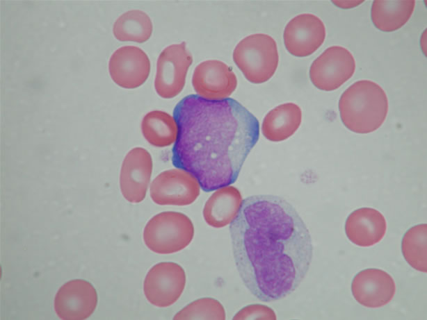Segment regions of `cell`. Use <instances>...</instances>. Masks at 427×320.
Masks as SVG:
<instances>
[{
    "label": "cell",
    "instance_id": "cell-1",
    "mask_svg": "<svg viewBox=\"0 0 427 320\" xmlns=\"http://www.w3.org/2000/svg\"><path fill=\"white\" fill-rule=\"evenodd\" d=\"M229 233L241 279L261 301L282 299L304 280L313 258L312 237L284 199L271 194L245 198Z\"/></svg>",
    "mask_w": 427,
    "mask_h": 320
},
{
    "label": "cell",
    "instance_id": "cell-2",
    "mask_svg": "<svg viewBox=\"0 0 427 320\" xmlns=\"http://www.w3.org/2000/svg\"><path fill=\"white\" fill-rule=\"evenodd\" d=\"M173 116L178 126L173 165L191 174L207 192L234 183L258 141L257 119L234 99L198 94L181 99Z\"/></svg>",
    "mask_w": 427,
    "mask_h": 320
},
{
    "label": "cell",
    "instance_id": "cell-3",
    "mask_svg": "<svg viewBox=\"0 0 427 320\" xmlns=\"http://www.w3.org/2000/svg\"><path fill=\"white\" fill-rule=\"evenodd\" d=\"M341 119L350 130L360 134L377 130L388 112V100L376 83L362 80L349 86L339 101Z\"/></svg>",
    "mask_w": 427,
    "mask_h": 320
},
{
    "label": "cell",
    "instance_id": "cell-4",
    "mask_svg": "<svg viewBox=\"0 0 427 320\" xmlns=\"http://www.w3.org/2000/svg\"><path fill=\"white\" fill-rule=\"evenodd\" d=\"M233 60L248 81L255 84L264 83L273 76L277 67L276 42L266 34L248 35L234 48Z\"/></svg>",
    "mask_w": 427,
    "mask_h": 320
},
{
    "label": "cell",
    "instance_id": "cell-5",
    "mask_svg": "<svg viewBox=\"0 0 427 320\" xmlns=\"http://www.w3.org/2000/svg\"><path fill=\"white\" fill-rule=\"evenodd\" d=\"M194 236L192 221L186 214L173 211L159 213L149 220L143 240L152 251L171 254L185 249Z\"/></svg>",
    "mask_w": 427,
    "mask_h": 320
},
{
    "label": "cell",
    "instance_id": "cell-6",
    "mask_svg": "<svg viewBox=\"0 0 427 320\" xmlns=\"http://www.w3.org/2000/svg\"><path fill=\"white\" fill-rule=\"evenodd\" d=\"M193 62L192 56L185 42L166 47L156 63L154 88L163 99L177 96L183 90L188 69Z\"/></svg>",
    "mask_w": 427,
    "mask_h": 320
},
{
    "label": "cell",
    "instance_id": "cell-7",
    "mask_svg": "<svg viewBox=\"0 0 427 320\" xmlns=\"http://www.w3.org/2000/svg\"><path fill=\"white\" fill-rule=\"evenodd\" d=\"M184 269L172 262L154 265L147 273L143 291L147 301L154 306L166 308L181 296L186 285Z\"/></svg>",
    "mask_w": 427,
    "mask_h": 320
},
{
    "label": "cell",
    "instance_id": "cell-8",
    "mask_svg": "<svg viewBox=\"0 0 427 320\" xmlns=\"http://www.w3.org/2000/svg\"><path fill=\"white\" fill-rule=\"evenodd\" d=\"M355 70V62L351 53L344 47L332 46L314 60L309 78L318 89L332 91L347 81Z\"/></svg>",
    "mask_w": 427,
    "mask_h": 320
},
{
    "label": "cell",
    "instance_id": "cell-9",
    "mask_svg": "<svg viewBox=\"0 0 427 320\" xmlns=\"http://www.w3.org/2000/svg\"><path fill=\"white\" fill-rule=\"evenodd\" d=\"M200 190V185L191 174L176 168L160 173L151 183L150 191L158 205L184 206L197 199Z\"/></svg>",
    "mask_w": 427,
    "mask_h": 320
},
{
    "label": "cell",
    "instance_id": "cell-10",
    "mask_svg": "<svg viewBox=\"0 0 427 320\" xmlns=\"http://www.w3.org/2000/svg\"><path fill=\"white\" fill-rule=\"evenodd\" d=\"M192 85L198 96L209 100H223L236 90L237 79L227 65L220 60H209L195 68Z\"/></svg>",
    "mask_w": 427,
    "mask_h": 320
},
{
    "label": "cell",
    "instance_id": "cell-11",
    "mask_svg": "<svg viewBox=\"0 0 427 320\" xmlns=\"http://www.w3.org/2000/svg\"><path fill=\"white\" fill-rule=\"evenodd\" d=\"M97 292L88 281L76 279L64 284L54 298L56 314L64 320H83L96 308Z\"/></svg>",
    "mask_w": 427,
    "mask_h": 320
},
{
    "label": "cell",
    "instance_id": "cell-12",
    "mask_svg": "<svg viewBox=\"0 0 427 320\" xmlns=\"http://www.w3.org/2000/svg\"><path fill=\"white\" fill-rule=\"evenodd\" d=\"M152 171V159L142 147L132 149L125 156L120 175L123 196L129 202H141L145 197Z\"/></svg>",
    "mask_w": 427,
    "mask_h": 320
},
{
    "label": "cell",
    "instance_id": "cell-13",
    "mask_svg": "<svg viewBox=\"0 0 427 320\" xmlns=\"http://www.w3.org/2000/svg\"><path fill=\"white\" fill-rule=\"evenodd\" d=\"M283 37L285 47L291 55L308 56L324 42L325 28L318 17L312 14H301L289 22Z\"/></svg>",
    "mask_w": 427,
    "mask_h": 320
},
{
    "label": "cell",
    "instance_id": "cell-14",
    "mask_svg": "<svg viewBox=\"0 0 427 320\" xmlns=\"http://www.w3.org/2000/svg\"><path fill=\"white\" fill-rule=\"evenodd\" d=\"M108 69L111 78L119 86L133 89L147 80L150 62L147 54L135 46H124L111 56Z\"/></svg>",
    "mask_w": 427,
    "mask_h": 320
},
{
    "label": "cell",
    "instance_id": "cell-15",
    "mask_svg": "<svg viewBox=\"0 0 427 320\" xmlns=\"http://www.w3.org/2000/svg\"><path fill=\"white\" fill-rule=\"evenodd\" d=\"M351 292L360 305L377 308L389 303L396 292L393 278L386 271L376 268L360 271L353 278Z\"/></svg>",
    "mask_w": 427,
    "mask_h": 320
},
{
    "label": "cell",
    "instance_id": "cell-16",
    "mask_svg": "<svg viewBox=\"0 0 427 320\" xmlns=\"http://www.w3.org/2000/svg\"><path fill=\"white\" fill-rule=\"evenodd\" d=\"M387 230L386 220L379 211L361 208L351 212L345 223L348 239L354 244L368 247L379 242Z\"/></svg>",
    "mask_w": 427,
    "mask_h": 320
},
{
    "label": "cell",
    "instance_id": "cell-17",
    "mask_svg": "<svg viewBox=\"0 0 427 320\" xmlns=\"http://www.w3.org/2000/svg\"><path fill=\"white\" fill-rule=\"evenodd\" d=\"M240 191L228 185L216 190L207 200L202 214L206 223L216 228L230 224L236 217L242 205Z\"/></svg>",
    "mask_w": 427,
    "mask_h": 320
},
{
    "label": "cell",
    "instance_id": "cell-18",
    "mask_svg": "<svg viewBox=\"0 0 427 320\" xmlns=\"http://www.w3.org/2000/svg\"><path fill=\"white\" fill-rule=\"evenodd\" d=\"M302 112L293 103H286L270 110L264 118L261 131L272 142H280L291 137L301 124Z\"/></svg>",
    "mask_w": 427,
    "mask_h": 320
},
{
    "label": "cell",
    "instance_id": "cell-19",
    "mask_svg": "<svg viewBox=\"0 0 427 320\" xmlns=\"http://www.w3.org/2000/svg\"><path fill=\"white\" fill-rule=\"evenodd\" d=\"M415 6L414 0L373 1L371 17L375 26L392 32L402 27L410 18Z\"/></svg>",
    "mask_w": 427,
    "mask_h": 320
},
{
    "label": "cell",
    "instance_id": "cell-20",
    "mask_svg": "<svg viewBox=\"0 0 427 320\" xmlns=\"http://www.w3.org/2000/svg\"><path fill=\"white\" fill-rule=\"evenodd\" d=\"M141 130L145 140L156 147H166L175 142L178 126L175 119L162 110L147 113L141 122Z\"/></svg>",
    "mask_w": 427,
    "mask_h": 320
},
{
    "label": "cell",
    "instance_id": "cell-21",
    "mask_svg": "<svg viewBox=\"0 0 427 320\" xmlns=\"http://www.w3.org/2000/svg\"><path fill=\"white\" fill-rule=\"evenodd\" d=\"M115 37L120 41L144 42L151 36L152 23L149 16L139 10H129L113 24Z\"/></svg>",
    "mask_w": 427,
    "mask_h": 320
},
{
    "label": "cell",
    "instance_id": "cell-22",
    "mask_svg": "<svg viewBox=\"0 0 427 320\" xmlns=\"http://www.w3.org/2000/svg\"><path fill=\"white\" fill-rule=\"evenodd\" d=\"M427 225L421 224L411 227L404 234L401 251L406 262L414 269L427 272Z\"/></svg>",
    "mask_w": 427,
    "mask_h": 320
},
{
    "label": "cell",
    "instance_id": "cell-23",
    "mask_svg": "<svg viewBox=\"0 0 427 320\" xmlns=\"http://www.w3.org/2000/svg\"><path fill=\"white\" fill-rule=\"evenodd\" d=\"M173 319H225L223 305L216 299L204 297L197 299L176 313Z\"/></svg>",
    "mask_w": 427,
    "mask_h": 320
},
{
    "label": "cell",
    "instance_id": "cell-24",
    "mask_svg": "<svg viewBox=\"0 0 427 320\" xmlns=\"http://www.w3.org/2000/svg\"><path fill=\"white\" fill-rule=\"evenodd\" d=\"M233 319H276V314L271 308L261 304H251L241 309Z\"/></svg>",
    "mask_w": 427,
    "mask_h": 320
}]
</instances>
